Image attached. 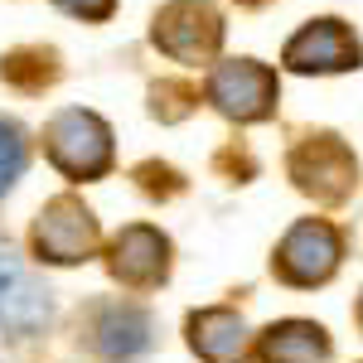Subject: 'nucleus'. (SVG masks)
Instances as JSON below:
<instances>
[{
	"label": "nucleus",
	"instance_id": "obj_1",
	"mask_svg": "<svg viewBox=\"0 0 363 363\" xmlns=\"http://www.w3.org/2000/svg\"><path fill=\"white\" fill-rule=\"evenodd\" d=\"M44 155L49 165L63 169L68 179H102L112 169V126L97 112H83V107H63V112L44 126Z\"/></svg>",
	"mask_w": 363,
	"mask_h": 363
},
{
	"label": "nucleus",
	"instance_id": "obj_2",
	"mask_svg": "<svg viewBox=\"0 0 363 363\" xmlns=\"http://www.w3.org/2000/svg\"><path fill=\"white\" fill-rule=\"evenodd\" d=\"M155 49L169 54L174 63H208L223 44V15L213 0H169L165 10L155 15V29H150Z\"/></svg>",
	"mask_w": 363,
	"mask_h": 363
},
{
	"label": "nucleus",
	"instance_id": "obj_3",
	"mask_svg": "<svg viewBox=\"0 0 363 363\" xmlns=\"http://www.w3.org/2000/svg\"><path fill=\"white\" fill-rule=\"evenodd\" d=\"M339 257H344V233L330 218H301L281 238L272 272L286 286H325L339 272Z\"/></svg>",
	"mask_w": 363,
	"mask_h": 363
},
{
	"label": "nucleus",
	"instance_id": "obj_4",
	"mask_svg": "<svg viewBox=\"0 0 363 363\" xmlns=\"http://www.w3.org/2000/svg\"><path fill=\"white\" fill-rule=\"evenodd\" d=\"M29 247L39 262H54V267H73L87 262L97 252V218L78 194H58L39 208L34 233H29Z\"/></svg>",
	"mask_w": 363,
	"mask_h": 363
},
{
	"label": "nucleus",
	"instance_id": "obj_5",
	"mask_svg": "<svg viewBox=\"0 0 363 363\" xmlns=\"http://www.w3.org/2000/svg\"><path fill=\"white\" fill-rule=\"evenodd\" d=\"M208 102L228 116V121H262L277 112V73L257 58H223L208 73Z\"/></svg>",
	"mask_w": 363,
	"mask_h": 363
},
{
	"label": "nucleus",
	"instance_id": "obj_6",
	"mask_svg": "<svg viewBox=\"0 0 363 363\" xmlns=\"http://www.w3.org/2000/svg\"><path fill=\"white\" fill-rule=\"evenodd\" d=\"M291 179H296V189H306L315 194L320 203H339V199L354 194V184H359V160L349 155V145L330 131H320V136H306L296 150H291Z\"/></svg>",
	"mask_w": 363,
	"mask_h": 363
},
{
	"label": "nucleus",
	"instance_id": "obj_7",
	"mask_svg": "<svg viewBox=\"0 0 363 363\" xmlns=\"http://www.w3.org/2000/svg\"><path fill=\"white\" fill-rule=\"evenodd\" d=\"M359 58L363 49L344 20H310L281 49V63L296 73H344V68H359Z\"/></svg>",
	"mask_w": 363,
	"mask_h": 363
},
{
	"label": "nucleus",
	"instance_id": "obj_8",
	"mask_svg": "<svg viewBox=\"0 0 363 363\" xmlns=\"http://www.w3.org/2000/svg\"><path fill=\"white\" fill-rule=\"evenodd\" d=\"M107 267L126 291H155L169 277V238L150 223H131L112 238Z\"/></svg>",
	"mask_w": 363,
	"mask_h": 363
},
{
	"label": "nucleus",
	"instance_id": "obj_9",
	"mask_svg": "<svg viewBox=\"0 0 363 363\" xmlns=\"http://www.w3.org/2000/svg\"><path fill=\"white\" fill-rule=\"evenodd\" d=\"M87 335H92V349L107 363H131L136 354L150 349L155 325H150V310L136 306V301H107V306L92 310Z\"/></svg>",
	"mask_w": 363,
	"mask_h": 363
},
{
	"label": "nucleus",
	"instance_id": "obj_10",
	"mask_svg": "<svg viewBox=\"0 0 363 363\" xmlns=\"http://www.w3.org/2000/svg\"><path fill=\"white\" fill-rule=\"evenodd\" d=\"M0 325L20 339L49 325V291L29 277V267L5 242H0Z\"/></svg>",
	"mask_w": 363,
	"mask_h": 363
},
{
	"label": "nucleus",
	"instance_id": "obj_11",
	"mask_svg": "<svg viewBox=\"0 0 363 363\" xmlns=\"http://www.w3.org/2000/svg\"><path fill=\"white\" fill-rule=\"evenodd\" d=\"M189 349L203 363H242L247 354V325L238 310H194L189 315Z\"/></svg>",
	"mask_w": 363,
	"mask_h": 363
},
{
	"label": "nucleus",
	"instance_id": "obj_12",
	"mask_svg": "<svg viewBox=\"0 0 363 363\" xmlns=\"http://www.w3.org/2000/svg\"><path fill=\"white\" fill-rule=\"evenodd\" d=\"M330 335L310 320H281L257 335V363H325Z\"/></svg>",
	"mask_w": 363,
	"mask_h": 363
},
{
	"label": "nucleus",
	"instance_id": "obj_13",
	"mask_svg": "<svg viewBox=\"0 0 363 363\" xmlns=\"http://www.w3.org/2000/svg\"><path fill=\"white\" fill-rule=\"evenodd\" d=\"M0 78L34 92V87H44L54 78V54H44V49H15L10 58H0Z\"/></svg>",
	"mask_w": 363,
	"mask_h": 363
},
{
	"label": "nucleus",
	"instance_id": "obj_14",
	"mask_svg": "<svg viewBox=\"0 0 363 363\" xmlns=\"http://www.w3.org/2000/svg\"><path fill=\"white\" fill-rule=\"evenodd\" d=\"M20 169H25V131L10 116H0V194L20 179Z\"/></svg>",
	"mask_w": 363,
	"mask_h": 363
},
{
	"label": "nucleus",
	"instance_id": "obj_15",
	"mask_svg": "<svg viewBox=\"0 0 363 363\" xmlns=\"http://www.w3.org/2000/svg\"><path fill=\"white\" fill-rule=\"evenodd\" d=\"M155 97H165V107H155V116H165V121H179V116L199 102V92H194V87H184V83H160V87H155Z\"/></svg>",
	"mask_w": 363,
	"mask_h": 363
},
{
	"label": "nucleus",
	"instance_id": "obj_16",
	"mask_svg": "<svg viewBox=\"0 0 363 363\" xmlns=\"http://www.w3.org/2000/svg\"><path fill=\"white\" fill-rule=\"evenodd\" d=\"M58 5H63L68 15H83V20H107L116 0H58Z\"/></svg>",
	"mask_w": 363,
	"mask_h": 363
},
{
	"label": "nucleus",
	"instance_id": "obj_17",
	"mask_svg": "<svg viewBox=\"0 0 363 363\" xmlns=\"http://www.w3.org/2000/svg\"><path fill=\"white\" fill-rule=\"evenodd\" d=\"M359 325H363V296H359Z\"/></svg>",
	"mask_w": 363,
	"mask_h": 363
}]
</instances>
